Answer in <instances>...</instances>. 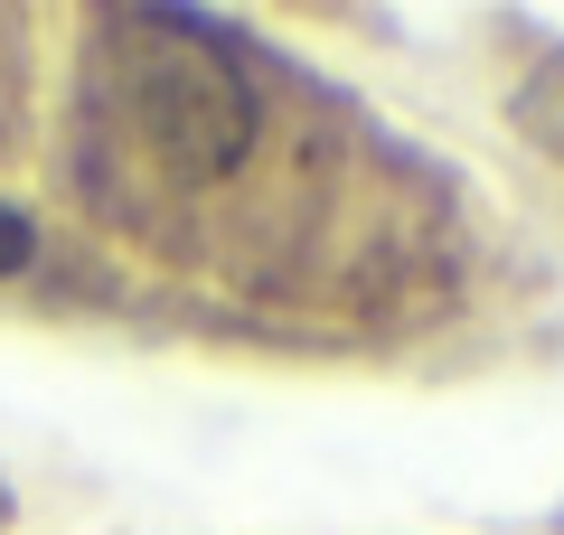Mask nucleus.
<instances>
[{
  "label": "nucleus",
  "mask_w": 564,
  "mask_h": 535,
  "mask_svg": "<svg viewBox=\"0 0 564 535\" xmlns=\"http://www.w3.org/2000/svg\"><path fill=\"white\" fill-rule=\"evenodd\" d=\"M29 263H39V217L0 198V282H10V273H29Z\"/></svg>",
  "instance_id": "3"
},
{
  "label": "nucleus",
  "mask_w": 564,
  "mask_h": 535,
  "mask_svg": "<svg viewBox=\"0 0 564 535\" xmlns=\"http://www.w3.org/2000/svg\"><path fill=\"white\" fill-rule=\"evenodd\" d=\"M518 132H527V141H545V151L564 160V57H555V66H545V76L518 95Z\"/></svg>",
  "instance_id": "2"
},
{
  "label": "nucleus",
  "mask_w": 564,
  "mask_h": 535,
  "mask_svg": "<svg viewBox=\"0 0 564 535\" xmlns=\"http://www.w3.org/2000/svg\"><path fill=\"white\" fill-rule=\"evenodd\" d=\"M85 122L161 188H226L263 141V76L207 10H113L85 57Z\"/></svg>",
  "instance_id": "1"
}]
</instances>
